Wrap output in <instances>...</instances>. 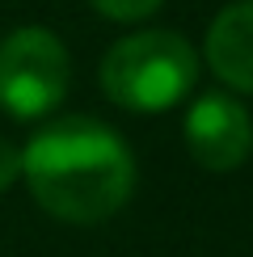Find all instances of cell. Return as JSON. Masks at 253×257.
<instances>
[{"instance_id": "cell-1", "label": "cell", "mask_w": 253, "mask_h": 257, "mask_svg": "<svg viewBox=\"0 0 253 257\" xmlns=\"http://www.w3.org/2000/svg\"><path fill=\"white\" fill-rule=\"evenodd\" d=\"M21 181L47 215L89 228L126 207L135 160L114 126L72 114L38 126L21 148Z\"/></svg>"}, {"instance_id": "cell-2", "label": "cell", "mask_w": 253, "mask_h": 257, "mask_svg": "<svg viewBox=\"0 0 253 257\" xmlns=\"http://www.w3.org/2000/svg\"><path fill=\"white\" fill-rule=\"evenodd\" d=\"M198 51L173 30H140L118 38L101 59V93L131 114H161L194 89Z\"/></svg>"}, {"instance_id": "cell-3", "label": "cell", "mask_w": 253, "mask_h": 257, "mask_svg": "<svg viewBox=\"0 0 253 257\" xmlns=\"http://www.w3.org/2000/svg\"><path fill=\"white\" fill-rule=\"evenodd\" d=\"M72 84V55L59 34L42 26H21L0 38V110L17 122L55 114Z\"/></svg>"}, {"instance_id": "cell-4", "label": "cell", "mask_w": 253, "mask_h": 257, "mask_svg": "<svg viewBox=\"0 0 253 257\" xmlns=\"http://www.w3.org/2000/svg\"><path fill=\"white\" fill-rule=\"evenodd\" d=\"M186 148L207 173H232L253 152V118L228 93H207L186 114Z\"/></svg>"}, {"instance_id": "cell-5", "label": "cell", "mask_w": 253, "mask_h": 257, "mask_svg": "<svg viewBox=\"0 0 253 257\" xmlns=\"http://www.w3.org/2000/svg\"><path fill=\"white\" fill-rule=\"evenodd\" d=\"M207 63L228 89L253 93V0H232L207 30Z\"/></svg>"}, {"instance_id": "cell-6", "label": "cell", "mask_w": 253, "mask_h": 257, "mask_svg": "<svg viewBox=\"0 0 253 257\" xmlns=\"http://www.w3.org/2000/svg\"><path fill=\"white\" fill-rule=\"evenodd\" d=\"M89 5L97 9L101 17H110V21H144V17H152L165 0H89Z\"/></svg>"}, {"instance_id": "cell-7", "label": "cell", "mask_w": 253, "mask_h": 257, "mask_svg": "<svg viewBox=\"0 0 253 257\" xmlns=\"http://www.w3.org/2000/svg\"><path fill=\"white\" fill-rule=\"evenodd\" d=\"M17 177H21V148H13L0 135V190H9Z\"/></svg>"}]
</instances>
